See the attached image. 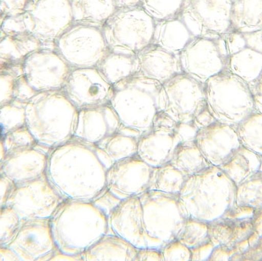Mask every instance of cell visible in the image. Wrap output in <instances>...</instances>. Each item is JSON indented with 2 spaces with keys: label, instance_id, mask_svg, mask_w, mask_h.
Returning <instances> with one entry per match:
<instances>
[{
  "label": "cell",
  "instance_id": "obj_1",
  "mask_svg": "<svg viewBox=\"0 0 262 261\" xmlns=\"http://www.w3.org/2000/svg\"><path fill=\"white\" fill-rule=\"evenodd\" d=\"M186 218L178 195L152 190L121 200L109 217L112 232L137 249H162L177 238Z\"/></svg>",
  "mask_w": 262,
  "mask_h": 261
},
{
  "label": "cell",
  "instance_id": "obj_2",
  "mask_svg": "<svg viewBox=\"0 0 262 261\" xmlns=\"http://www.w3.org/2000/svg\"><path fill=\"white\" fill-rule=\"evenodd\" d=\"M113 163L96 144L74 137L50 150L46 176L63 198L93 200L106 189Z\"/></svg>",
  "mask_w": 262,
  "mask_h": 261
},
{
  "label": "cell",
  "instance_id": "obj_3",
  "mask_svg": "<svg viewBox=\"0 0 262 261\" xmlns=\"http://www.w3.org/2000/svg\"><path fill=\"white\" fill-rule=\"evenodd\" d=\"M57 249L81 255L105 234L113 233L109 216L93 200L66 199L50 218Z\"/></svg>",
  "mask_w": 262,
  "mask_h": 261
},
{
  "label": "cell",
  "instance_id": "obj_4",
  "mask_svg": "<svg viewBox=\"0 0 262 261\" xmlns=\"http://www.w3.org/2000/svg\"><path fill=\"white\" fill-rule=\"evenodd\" d=\"M78 115L62 89L45 91L28 103L25 122L36 143L52 150L75 137Z\"/></svg>",
  "mask_w": 262,
  "mask_h": 261
},
{
  "label": "cell",
  "instance_id": "obj_5",
  "mask_svg": "<svg viewBox=\"0 0 262 261\" xmlns=\"http://www.w3.org/2000/svg\"><path fill=\"white\" fill-rule=\"evenodd\" d=\"M162 85L140 74L113 86L111 105L121 121L119 131L140 137L154 126L160 111Z\"/></svg>",
  "mask_w": 262,
  "mask_h": 261
},
{
  "label": "cell",
  "instance_id": "obj_6",
  "mask_svg": "<svg viewBox=\"0 0 262 261\" xmlns=\"http://www.w3.org/2000/svg\"><path fill=\"white\" fill-rule=\"evenodd\" d=\"M154 23L140 6L122 8L114 12L101 30L110 52L137 55L152 43Z\"/></svg>",
  "mask_w": 262,
  "mask_h": 261
},
{
  "label": "cell",
  "instance_id": "obj_7",
  "mask_svg": "<svg viewBox=\"0 0 262 261\" xmlns=\"http://www.w3.org/2000/svg\"><path fill=\"white\" fill-rule=\"evenodd\" d=\"M55 45L72 69L97 67L110 52L101 28L79 23H73Z\"/></svg>",
  "mask_w": 262,
  "mask_h": 261
},
{
  "label": "cell",
  "instance_id": "obj_8",
  "mask_svg": "<svg viewBox=\"0 0 262 261\" xmlns=\"http://www.w3.org/2000/svg\"><path fill=\"white\" fill-rule=\"evenodd\" d=\"M204 102L202 83L183 72L162 85L160 111L176 123H192L203 110Z\"/></svg>",
  "mask_w": 262,
  "mask_h": 261
},
{
  "label": "cell",
  "instance_id": "obj_9",
  "mask_svg": "<svg viewBox=\"0 0 262 261\" xmlns=\"http://www.w3.org/2000/svg\"><path fill=\"white\" fill-rule=\"evenodd\" d=\"M64 200L45 174L30 182L14 185L5 205L12 208L21 220L51 218Z\"/></svg>",
  "mask_w": 262,
  "mask_h": 261
},
{
  "label": "cell",
  "instance_id": "obj_10",
  "mask_svg": "<svg viewBox=\"0 0 262 261\" xmlns=\"http://www.w3.org/2000/svg\"><path fill=\"white\" fill-rule=\"evenodd\" d=\"M78 111L110 104L113 85L97 67L72 69L62 89Z\"/></svg>",
  "mask_w": 262,
  "mask_h": 261
},
{
  "label": "cell",
  "instance_id": "obj_11",
  "mask_svg": "<svg viewBox=\"0 0 262 261\" xmlns=\"http://www.w3.org/2000/svg\"><path fill=\"white\" fill-rule=\"evenodd\" d=\"M233 0H185L180 18L195 37L207 38L231 22Z\"/></svg>",
  "mask_w": 262,
  "mask_h": 261
},
{
  "label": "cell",
  "instance_id": "obj_12",
  "mask_svg": "<svg viewBox=\"0 0 262 261\" xmlns=\"http://www.w3.org/2000/svg\"><path fill=\"white\" fill-rule=\"evenodd\" d=\"M6 246L21 260H50L57 250L50 218L21 220L16 233Z\"/></svg>",
  "mask_w": 262,
  "mask_h": 261
},
{
  "label": "cell",
  "instance_id": "obj_13",
  "mask_svg": "<svg viewBox=\"0 0 262 261\" xmlns=\"http://www.w3.org/2000/svg\"><path fill=\"white\" fill-rule=\"evenodd\" d=\"M152 168L138 156L114 162L106 175V188L120 200L149 190Z\"/></svg>",
  "mask_w": 262,
  "mask_h": 261
},
{
  "label": "cell",
  "instance_id": "obj_14",
  "mask_svg": "<svg viewBox=\"0 0 262 261\" xmlns=\"http://www.w3.org/2000/svg\"><path fill=\"white\" fill-rule=\"evenodd\" d=\"M72 68L56 50H42L29 56L26 78L37 92L61 90Z\"/></svg>",
  "mask_w": 262,
  "mask_h": 261
},
{
  "label": "cell",
  "instance_id": "obj_15",
  "mask_svg": "<svg viewBox=\"0 0 262 261\" xmlns=\"http://www.w3.org/2000/svg\"><path fill=\"white\" fill-rule=\"evenodd\" d=\"M177 124L154 125L152 129L139 137L137 156L152 168L170 163L176 150L183 142L176 130Z\"/></svg>",
  "mask_w": 262,
  "mask_h": 261
},
{
  "label": "cell",
  "instance_id": "obj_16",
  "mask_svg": "<svg viewBox=\"0 0 262 261\" xmlns=\"http://www.w3.org/2000/svg\"><path fill=\"white\" fill-rule=\"evenodd\" d=\"M121 126V121L111 103L81 109L78 111L75 137L98 145L118 132Z\"/></svg>",
  "mask_w": 262,
  "mask_h": 261
},
{
  "label": "cell",
  "instance_id": "obj_17",
  "mask_svg": "<svg viewBox=\"0 0 262 261\" xmlns=\"http://www.w3.org/2000/svg\"><path fill=\"white\" fill-rule=\"evenodd\" d=\"M74 23L71 0H41L35 32L43 42L55 43Z\"/></svg>",
  "mask_w": 262,
  "mask_h": 261
},
{
  "label": "cell",
  "instance_id": "obj_18",
  "mask_svg": "<svg viewBox=\"0 0 262 261\" xmlns=\"http://www.w3.org/2000/svg\"><path fill=\"white\" fill-rule=\"evenodd\" d=\"M183 73L203 84L216 70L215 48L211 40L194 37L179 54Z\"/></svg>",
  "mask_w": 262,
  "mask_h": 261
},
{
  "label": "cell",
  "instance_id": "obj_19",
  "mask_svg": "<svg viewBox=\"0 0 262 261\" xmlns=\"http://www.w3.org/2000/svg\"><path fill=\"white\" fill-rule=\"evenodd\" d=\"M48 154L29 148L6 154L3 172L14 185L38 178L46 174Z\"/></svg>",
  "mask_w": 262,
  "mask_h": 261
},
{
  "label": "cell",
  "instance_id": "obj_20",
  "mask_svg": "<svg viewBox=\"0 0 262 261\" xmlns=\"http://www.w3.org/2000/svg\"><path fill=\"white\" fill-rule=\"evenodd\" d=\"M137 57L138 74L161 85L183 72L179 55L168 52L152 43L139 52Z\"/></svg>",
  "mask_w": 262,
  "mask_h": 261
},
{
  "label": "cell",
  "instance_id": "obj_21",
  "mask_svg": "<svg viewBox=\"0 0 262 261\" xmlns=\"http://www.w3.org/2000/svg\"><path fill=\"white\" fill-rule=\"evenodd\" d=\"M137 249L128 240L115 233L105 234L81 254L84 261H135Z\"/></svg>",
  "mask_w": 262,
  "mask_h": 261
},
{
  "label": "cell",
  "instance_id": "obj_22",
  "mask_svg": "<svg viewBox=\"0 0 262 261\" xmlns=\"http://www.w3.org/2000/svg\"><path fill=\"white\" fill-rule=\"evenodd\" d=\"M194 37L180 17L160 20L154 23L152 44L179 55Z\"/></svg>",
  "mask_w": 262,
  "mask_h": 261
},
{
  "label": "cell",
  "instance_id": "obj_23",
  "mask_svg": "<svg viewBox=\"0 0 262 261\" xmlns=\"http://www.w3.org/2000/svg\"><path fill=\"white\" fill-rule=\"evenodd\" d=\"M74 23L101 28L118 9L115 0H71Z\"/></svg>",
  "mask_w": 262,
  "mask_h": 261
},
{
  "label": "cell",
  "instance_id": "obj_24",
  "mask_svg": "<svg viewBox=\"0 0 262 261\" xmlns=\"http://www.w3.org/2000/svg\"><path fill=\"white\" fill-rule=\"evenodd\" d=\"M97 68L114 86L138 74V59L137 55L109 52Z\"/></svg>",
  "mask_w": 262,
  "mask_h": 261
},
{
  "label": "cell",
  "instance_id": "obj_25",
  "mask_svg": "<svg viewBox=\"0 0 262 261\" xmlns=\"http://www.w3.org/2000/svg\"><path fill=\"white\" fill-rule=\"evenodd\" d=\"M187 177L170 163L152 168L149 190L178 195Z\"/></svg>",
  "mask_w": 262,
  "mask_h": 261
},
{
  "label": "cell",
  "instance_id": "obj_26",
  "mask_svg": "<svg viewBox=\"0 0 262 261\" xmlns=\"http://www.w3.org/2000/svg\"><path fill=\"white\" fill-rule=\"evenodd\" d=\"M186 177L203 171V157L195 140L182 142L170 162Z\"/></svg>",
  "mask_w": 262,
  "mask_h": 261
},
{
  "label": "cell",
  "instance_id": "obj_27",
  "mask_svg": "<svg viewBox=\"0 0 262 261\" xmlns=\"http://www.w3.org/2000/svg\"><path fill=\"white\" fill-rule=\"evenodd\" d=\"M138 137L118 131L98 144L113 162L137 155Z\"/></svg>",
  "mask_w": 262,
  "mask_h": 261
},
{
  "label": "cell",
  "instance_id": "obj_28",
  "mask_svg": "<svg viewBox=\"0 0 262 261\" xmlns=\"http://www.w3.org/2000/svg\"><path fill=\"white\" fill-rule=\"evenodd\" d=\"M231 21L240 26H262V0H233Z\"/></svg>",
  "mask_w": 262,
  "mask_h": 261
},
{
  "label": "cell",
  "instance_id": "obj_29",
  "mask_svg": "<svg viewBox=\"0 0 262 261\" xmlns=\"http://www.w3.org/2000/svg\"><path fill=\"white\" fill-rule=\"evenodd\" d=\"M185 0H141L140 7L154 21L179 18Z\"/></svg>",
  "mask_w": 262,
  "mask_h": 261
},
{
  "label": "cell",
  "instance_id": "obj_30",
  "mask_svg": "<svg viewBox=\"0 0 262 261\" xmlns=\"http://www.w3.org/2000/svg\"><path fill=\"white\" fill-rule=\"evenodd\" d=\"M201 222L197 219L186 218L176 239L190 250L203 245L206 229Z\"/></svg>",
  "mask_w": 262,
  "mask_h": 261
},
{
  "label": "cell",
  "instance_id": "obj_31",
  "mask_svg": "<svg viewBox=\"0 0 262 261\" xmlns=\"http://www.w3.org/2000/svg\"><path fill=\"white\" fill-rule=\"evenodd\" d=\"M21 222L12 208L6 205L0 207V246H6L12 240Z\"/></svg>",
  "mask_w": 262,
  "mask_h": 261
},
{
  "label": "cell",
  "instance_id": "obj_32",
  "mask_svg": "<svg viewBox=\"0 0 262 261\" xmlns=\"http://www.w3.org/2000/svg\"><path fill=\"white\" fill-rule=\"evenodd\" d=\"M36 143L33 136L27 129H18L12 131L7 137H5L4 146L6 155L15 151L32 148ZM37 144V143H36Z\"/></svg>",
  "mask_w": 262,
  "mask_h": 261
},
{
  "label": "cell",
  "instance_id": "obj_33",
  "mask_svg": "<svg viewBox=\"0 0 262 261\" xmlns=\"http://www.w3.org/2000/svg\"><path fill=\"white\" fill-rule=\"evenodd\" d=\"M161 251L163 260L165 261L191 260L190 249L177 239L163 247Z\"/></svg>",
  "mask_w": 262,
  "mask_h": 261
},
{
  "label": "cell",
  "instance_id": "obj_34",
  "mask_svg": "<svg viewBox=\"0 0 262 261\" xmlns=\"http://www.w3.org/2000/svg\"><path fill=\"white\" fill-rule=\"evenodd\" d=\"M121 200L114 195L106 188L99 196L93 200L94 203L103 210L110 217L112 211L119 205Z\"/></svg>",
  "mask_w": 262,
  "mask_h": 261
},
{
  "label": "cell",
  "instance_id": "obj_35",
  "mask_svg": "<svg viewBox=\"0 0 262 261\" xmlns=\"http://www.w3.org/2000/svg\"><path fill=\"white\" fill-rule=\"evenodd\" d=\"M163 261L161 249L154 248H140L137 251L135 261Z\"/></svg>",
  "mask_w": 262,
  "mask_h": 261
},
{
  "label": "cell",
  "instance_id": "obj_36",
  "mask_svg": "<svg viewBox=\"0 0 262 261\" xmlns=\"http://www.w3.org/2000/svg\"><path fill=\"white\" fill-rule=\"evenodd\" d=\"M194 124L192 123H177L176 126V130L181 137L182 142H191L195 140L196 134L193 133Z\"/></svg>",
  "mask_w": 262,
  "mask_h": 261
},
{
  "label": "cell",
  "instance_id": "obj_37",
  "mask_svg": "<svg viewBox=\"0 0 262 261\" xmlns=\"http://www.w3.org/2000/svg\"><path fill=\"white\" fill-rule=\"evenodd\" d=\"M12 89L9 82L0 78V105L9 101L12 96Z\"/></svg>",
  "mask_w": 262,
  "mask_h": 261
},
{
  "label": "cell",
  "instance_id": "obj_38",
  "mask_svg": "<svg viewBox=\"0 0 262 261\" xmlns=\"http://www.w3.org/2000/svg\"><path fill=\"white\" fill-rule=\"evenodd\" d=\"M0 260H21L7 246H0Z\"/></svg>",
  "mask_w": 262,
  "mask_h": 261
},
{
  "label": "cell",
  "instance_id": "obj_39",
  "mask_svg": "<svg viewBox=\"0 0 262 261\" xmlns=\"http://www.w3.org/2000/svg\"><path fill=\"white\" fill-rule=\"evenodd\" d=\"M115 2L118 9H122L140 6L141 0H115Z\"/></svg>",
  "mask_w": 262,
  "mask_h": 261
}]
</instances>
